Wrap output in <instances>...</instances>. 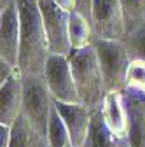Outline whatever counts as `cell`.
Returning <instances> with one entry per match:
<instances>
[{"label":"cell","mask_w":145,"mask_h":147,"mask_svg":"<svg viewBox=\"0 0 145 147\" xmlns=\"http://www.w3.org/2000/svg\"><path fill=\"white\" fill-rule=\"evenodd\" d=\"M68 35H70V44L72 49L86 47L93 42V28L91 21L87 20L79 9H74L70 12V25H68Z\"/></svg>","instance_id":"15"},{"label":"cell","mask_w":145,"mask_h":147,"mask_svg":"<svg viewBox=\"0 0 145 147\" xmlns=\"http://www.w3.org/2000/svg\"><path fill=\"white\" fill-rule=\"evenodd\" d=\"M91 44L98 54L107 93H122L126 89V76L131 63L124 40L93 39Z\"/></svg>","instance_id":"3"},{"label":"cell","mask_w":145,"mask_h":147,"mask_svg":"<svg viewBox=\"0 0 145 147\" xmlns=\"http://www.w3.org/2000/svg\"><path fill=\"white\" fill-rule=\"evenodd\" d=\"M56 105L44 76H23V116L28 123L47 137L52 109Z\"/></svg>","instance_id":"4"},{"label":"cell","mask_w":145,"mask_h":147,"mask_svg":"<svg viewBox=\"0 0 145 147\" xmlns=\"http://www.w3.org/2000/svg\"><path fill=\"white\" fill-rule=\"evenodd\" d=\"M44 77L56 102L81 103L68 56H65V54H51L46 63Z\"/></svg>","instance_id":"7"},{"label":"cell","mask_w":145,"mask_h":147,"mask_svg":"<svg viewBox=\"0 0 145 147\" xmlns=\"http://www.w3.org/2000/svg\"><path fill=\"white\" fill-rule=\"evenodd\" d=\"M56 109L61 119L65 121L74 147H82L89 135L93 110L84 103H66V102H56Z\"/></svg>","instance_id":"9"},{"label":"cell","mask_w":145,"mask_h":147,"mask_svg":"<svg viewBox=\"0 0 145 147\" xmlns=\"http://www.w3.org/2000/svg\"><path fill=\"white\" fill-rule=\"evenodd\" d=\"M11 142V126L0 124V147H9Z\"/></svg>","instance_id":"21"},{"label":"cell","mask_w":145,"mask_h":147,"mask_svg":"<svg viewBox=\"0 0 145 147\" xmlns=\"http://www.w3.org/2000/svg\"><path fill=\"white\" fill-rule=\"evenodd\" d=\"M9 147H49L47 137L39 133L21 114L11 124V142Z\"/></svg>","instance_id":"14"},{"label":"cell","mask_w":145,"mask_h":147,"mask_svg":"<svg viewBox=\"0 0 145 147\" xmlns=\"http://www.w3.org/2000/svg\"><path fill=\"white\" fill-rule=\"evenodd\" d=\"M121 5L124 12L126 32L145 20V0H121Z\"/></svg>","instance_id":"18"},{"label":"cell","mask_w":145,"mask_h":147,"mask_svg":"<svg viewBox=\"0 0 145 147\" xmlns=\"http://www.w3.org/2000/svg\"><path fill=\"white\" fill-rule=\"evenodd\" d=\"M21 42V21L17 0L0 2V58L17 67Z\"/></svg>","instance_id":"8"},{"label":"cell","mask_w":145,"mask_h":147,"mask_svg":"<svg viewBox=\"0 0 145 147\" xmlns=\"http://www.w3.org/2000/svg\"><path fill=\"white\" fill-rule=\"evenodd\" d=\"M128 110V140L131 147H145V93L126 88L122 91Z\"/></svg>","instance_id":"10"},{"label":"cell","mask_w":145,"mask_h":147,"mask_svg":"<svg viewBox=\"0 0 145 147\" xmlns=\"http://www.w3.org/2000/svg\"><path fill=\"white\" fill-rule=\"evenodd\" d=\"M101 114L107 123V126L121 137L128 135V110H126L124 96L122 93H107Z\"/></svg>","instance_id":"13"},{"label":"cell","mask_w":145,"mask_h":147,"mask_svg":"<svg viewBox=\"0 0 145 147\" xmlns=\"http://www.w3.org/2000/svg\"><path fill=\"white\" fill-rule=\"evenodd\" d=\"M89 21L93 28V39L122 40L126 35L121 0H91Z\"/></svg>","instance_id":"5"},{"label":"cell","mask_w":145,"mask_h":147,"mask_svg":"<svg viewBox=\"0 0 145 147\" xmlns=\"http://www.w3.org/2000/svg\"><path fill=\"white\" fill-rule=\"evenodd\" d=\"M39 7L42 14L44 28L47 33L51 54H65V56H68L72 51L70 35H68L72 11L63 9L56 0H39Z\"/></svg>","instance_id":"6"},{"label":"cell","mask_w":145,"mask_h":147,"mask_svg":"<svg viewBox=\"0 0 145 147\" xmlns=\"http://www.w3.org/2000/svg\"><path fill=\"white\" fill-rule=\"evenodd\" d=\"M0 2H5V0H0Z\"/></svg>","instance_id":"24"},{"label":"cell","mask_w":145,"mask_h":147,"mask_svg":"<svg viewBox=\"0 0 145 147\" xmlns=\"http://www.w3.org/2000/svg\"><path fill=\"white\" fill-rule=\"evenodd\" d=\"M23 112V76L17 68L12 76L0 82V124L11 126Z\"/></svg>","instance_id":"11"},{"label":"cell","mask_w":145,"mask_h":147,"mask_svg":"<svg viewBox=\"0 0 145 147\" xmlns=\"http://www.w3.org/2000/svg\"><path fill=\"white\" fill-rule=\"evenodd\" d=\"M82 147H131V145H130L128 137L115 135L107 126L103 114H101V109H100V110H93L89 135Z\"/></svg>","instance_id":"12"},{"label":"cell","mask_w":145,"mask_h":147,"mask_svg":"<svg viewBox=\"0 0 145 147\" xmlns=\"http://www.w3.org/2000/svg\"><path fill=\"white\" fill-rule=\"evenodd\" d=\"M126 88L138 89L145 93V61L143 60H131L128 76H126Z\"/></svg>","instance_id":"19"},{"label":"cell","mask_w":145,"mask_h":147,"mask_svg":"<svg viewBox=\"0 0 145 147\" xmlns=\"http://www.w3.org/2000/svg\"><path fill=\"white\" fill-rule=\"evenodd\" d=\"M17 9H19L21 21L17 68H19L21 76H44L51 51L39 0H17Z\"/></svg>","instance_id":"1"},{"label":"cell","mask_w":145,"mask_h":147,"mask_svg":"<svg viewBox=\"0 0 145 147\" xmlns=\"http://www.w3.org/2000/svg\"><path fill=\"white\" fill-rule=\"evenodd\" d=\"M68 61L81 103H84L91 110H100L107 96V89L95 46L89 44L86 47L72 49L68 54Z\"/></svg>","instance_id":"2"},{"label":"cell","mask_w":145,"mask_h":147,"mask_svg":"<svg viewBox=\"0 0 145 147\" xmlns=\"http://www.w3.org/2000/svg\"><path fill=\"white\" fill-rule=\"evenodd\" d=\"M16 70H17L16 65H12V63H9L7 60H2V58H0V82L7 81Z\"/></svg>","instance_id":"20"},{"label":"cell","mask_w":145,"mask_h":147,"mask_svg":"<svg viewBox=\"0 0 145 147\" xmlns=\"http://www.w3.org/2000/svg\"><path fill=\"white\" fill-rule=\"evenodd\" d=\"M122 40L126 44V49H128L131 60L145 61V20L126 32Z\"/></svg>","instance_id":"17"},{"label":"cell","mask_w":145,"mask_h":147,"mask_svg":"<svg viewBox=\"0 0 145 147\" xmlns=\"http://www.w3.org/2000/svg\"><path fill=\"white\" fill-rule=\"evenodd\" d=\"M77 9L87 16V20H89V9H91V0H77Z\"/></svg>","instance_id":"22"},{"label":"cell","mask_w":145,"mask_h":147,"mask_svg":"<svg viewBox=\"0 0 145 147\" xmlns=\"http://www.w3.org/2000/svg\"><path fill=\"white\" fill-rule=\"evenodd\" d=\"M47 142H49V147H74L72 137L65 126V121L61 119V116L58 112L56 105L52 109L49 128H47Z\"/></svg>","instance_id":"16"},{"label":"cell","mask_w":145,"mask_h":147,"mask_svg":"<svg viewBox=\"0 0 145 147\" xmlns=\"http://www.w3.org/2000/svg\"><path fill=\"white\" fill-rule=\"evenodd\" d=\"M56 2H58L63 9H66V11L77 9V0H56Z\"/></svg>","instance_id":"23"}]
</instances>
